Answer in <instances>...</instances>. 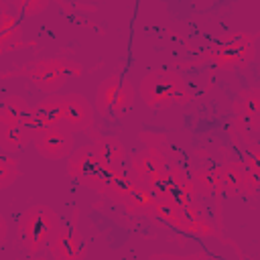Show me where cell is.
Masks as SVG:
<instances>
[{"label": "cell", "instance_id": "obj_21", "mask_svg": "<svg viewBox=\"0 0 260 260\" xmlns=\"http://www.w3.org/2000/svg\"><path fill=\"white\" fill-rule=\"evenodd\" d=\"M130 108H132V87H130L128 83H122V89H120V95H118V100H116V106H114L112 114L124 116Z\"/></svg>", "mask_w": 260, "mask_h": 260}, {"label": "cell", "instance_id": "obj_18", "mask_svg": "<svg viewBox=\"0 0 260 260\" xmlns=\"http://www.w3.org/2000/svg\"><path fill=\"white\" fill-rule=\"evenodd\" d=\"M246 183V175L238 169V167H223L219 171V187L228 193L238 191L242 185Z\"/></svg>", "mask_w": 260, "mask_h": 260}, {"label": "cell", "instance_id": "obj_8", "mask_svg": "<svg viewBox=\"0 0 260 260\" xmlns=\"http://www.w3.org/2000/svg\"><path fill=\"white\" fill-rule=\"evenodd\" d=\"M221 67L228 65H242L252 57V47L248 43V39L244 37H236L232 41H228L225 45H221L213 55H211Z\"/></svg>", "mask_w": 260, "mask_h": 260}, {"label": "cell", "instance_id": "obj_6", "mask_svg": "<svg viewBox=\"0 0 260 260\" xmlns=\"http://www.w3.org/2000/svg\"><path fill=\"white\" fill-rule=\"evenodd\" d=\"M132 169H134V175H136L138 185H144L146 187L156 175H160L165 171V156L156 148H146V150H142L134 158Z\"/></svg>", "mask_w": 260, "mask_h": 260}, {"label": "cell", "instance_id": "obj_12", "mask_svg": "<svg viewBox=\"0 0 260 260\" xmlns=\"http://www.w3.org/2000/svg\"><path fill=\"white\" fill-rule=\"evenodd\" d=\"M191 199H193V183L187 181L183 177V173L177 171V179H175V183H173V187L169 191L167 201H171L181 211V209H187L191 205Z\"/></svg>", "mask_w": 260, "mask_h": 260}, {"label": "cell", "instance_id": "obj_23", "mask_svg": "<svg viewBox=\"0 0 260 260\" xmlns=\"http://www.w3.org/2000/svg\"><path fill=\"white\" fill-rule=\"evenodd\" d=\"M254 169L260 173V154H256V158H254Z\"/></svg>", "mask_w": 260, "mask_h": 260}, {"label": "cell", "instance_id": "obj_13", "mask_svg": "<svg viewBox=\"0 0 260 260\" xmlns=\"http://www.w3.org/2000/svg\"><path fill=\"white\" fill-rule=\"evenodd\" d=\"M120 89H122V83L116 75L108 77L100 85V89H98V108H100L102 114H112V110L116 106V100L120 95Z\"/></svg>", "mask_w": 260, "mask_h": 260}, {"label": "cell", "instance_id": "obj_19", "mask_svg": "<svg viewBox=\"0 0 260 260\" xmlns=\"http://www.w3.org/2000/svg\"><path fill=\"white\" fill-rule=\"evenodd\" d=\"M126 199L132 207H138V209H154V205H156V197L144 185H136Z\"/></svg>", "mask_w": 260, "mask_h": 260}, {"label": "cell", "instance_id": "obj_22", "mask_svg": "<svg viewBox=\"0 0 260 260\" xmlns=\"http://www.w3.org/2000/svg\"><path fill=\"white\" fill-rule=\"evenodd\" d=\"M195 183L203 189V191H211V189H215L217 185H219V171H199L197 175H195ZM193 183V185H195Z\"/></svg>", "mask_w": 260, "mask_h": 260}, {"label": "cell", "instance_id": "obj_3", "mask_svg": "<svg viewBox=\"0 0 260 260\" xmlns=\"http://www.w3.org/2000/svg\"><path fill=\"white\" fill-rule=\"evenodd\" d=\"M73 71L77 73V67L73 63H67V61H57V59H51V61H39L35 65H30L28 69V75L32 77V81L43 87V89H57L63 79L67 77V73Z\"/></svg>", "mask_w": 260, "mask_h": 260}, {"label": "cell", "instance_id": "obj_14", "mask_svg": "<svg viewBox=\"0 0 260 260\" xmlns=\"http://www.w3.org/2000/svg\"><path fill=\"white\" fill-rule=\"evenodd\" d=\"M32 110H35V108H28L20 98L10 95V98H6L4 104H2L0 120H2V122H20V124H24L26 118L32 114Z\"/></svg>", "mask_w": 260, "mask_h": 260}, {"label": "cell", "instance_id": "obj_17", "mask_svg": "<svg viewBox=\"0 0 260 260\" xmlns=\"http://www.w3.org/2000/svg\"><path fill=\"white\" fill-rule=\"evenodd\" d=\"M175 179H177V171H162V173L156 175L146 187H148V191L156 197V201H162V199L169 197V191H171Z\"/></svg>", "mask_w": 260, "mask_h": 260}, {"label": "cell", "instance_id": "obj_7", "mask_svg": "<svg viewBox=\"0 0 260 260\" xmlns=\"http://www.w3.org/2000/svg\"><path fill=\"white\" fill-rule=\"evenodd\" d=\"M102 167H104V165L100 162V158H98V154H95V148H93V146H87V148H81L79 152H75V154L71 156L69 173H71L75 179H79L81 183L89 185Z\"/></svg>", "mask_w": 260, "mask_h": 260}, {"label": "cell", "instance_id": "obj_16", "mask_svg": "<svg viewBox=\"0 0 260 260\" xmlns=\"http://www.w3.org/2000/svg\"><path fill=\"white\" fill-rule=\"evenodd\" d=\"M138 183H134V179H130L126 173L122 171H114L112 179H110V187H108V195L118 197V199H126L130 195V191L136 187Z\"/></svg>", "mask_w": 260, "mask_h": 260}, {"label": "cell", "instance_id": "obj_11", "mask_svg": "<svg viewBox=\"0 0 260 260\" xmlns=\"http://www.w3.org/2000/svg\"><path fill=\"white\" fill-rule=\"evenodd\" d=\"M0 124H2V132H0L2 146L8 148V150L24 146L35 136V132L30 128H26L24 124H20V122H2L0 120Z\"/></svg>", "mask_w": 260, "mask_h": 260}, {"label": "cell", "instance_id": "obj_15", "mask_svg": "<svg viewBox=\"0 0 260 260\" xmlns=\"http://www.w3.org/2000/svg\"><path fill=\"white\" fill-rule=\"evenodd\" d=\"M238 114L240 118H244L246 124H258L260 122V91L244 93L238 104Z\"/></svg>", "mask_w": 260, "mask_h": 260}, {"label": "cell", "instance_id": "obj_5", "mask_svg": "<svg viewBox=\"0 0 260 260\" xmlns=\"http://www.w3.org/2000/svg\"><path fill=\"white\" fill-rule=\"evenodd\" d=\"M61 126L69 132L73 130H87L91 126V108L81 95H65L63 98V116Z\"/></svg>", "mask_w": 260, "mask_h": 260}, {"label": "cell", "instance_id": "obj_20", "mask_svg": "<svg viewBox=\"0 0 260 260\" xmlns=\"http://www.w3.org/2000/svg\"><path fill=\"white\" fill-rule=\"evenodd\" d=\"M154 211H156V215H158V217H162V219H167V221L181 223V211H179V209H177V207H175L171 201H167V199L156 201Z\"/></svg>", "mask_w": 260, "mask_h": 260}, {"label": "cell", "instance_id": "obj_1", "mask_svg": "<svg viewBox=\"0 0 260 260\" xmlns=\"http://www.w3.org/2000/svg\"><path fill=\"white\" fill-rule=\"evenodd\" d=\"M57 232H59V225H57L55 213L49 207H41V205L28 209L18 228L20 240L30 252H37L45 248L49 242H53Z\"/></svg>", "mask_w": 260, "mask_h": 260}, {"label": "cell", "instance_id": "obj_2", "mask_svg": "<svg viewBox=\"0 0 260 260\" xmlns=\"http://www.w3.org/2000/svg\"><path fill=\"white\" fill-rule=\"evenodd\" d=\"M142 98L148 106L171 104V102H187L189 93L183 79L171 71H154L144 77L140 85Z\"/></svg>", "mask_w": 260, "mask_h": 260}, {"label": "cell", "instance_id": "obj_10", "mask_svg": "<svg viewBox=\"0 0 260 260\" xmlns=\"http://www.w3.org/2000/svg\"><path fill=\"white\" fill-rule=\"evenodd\" d=\"M93 148H95V154H98L100 162L106 169L120 171V165H122V158H124V148L116 138H102L93 144Z\"/></svg>", "mask_w": 260, "mask_h": 260}, {"label": "cell", "instance_id": "obj_9", "mask_svg": "<svg viewBox=\"0 0 260 260\" xmlns=\"http://www.w3.org/2000/svg\"><path fill=\"white\" fill-rule=\"evenodd\" d=\"M53 254L57 260H81L83 246L81 242L67 230H59L53 240Z\"/></svg>", "mask_w": 260, "mask_h": 260}, {"label": "cell", "instance_id": "obj_4", "mask_svg": "<svg viewBox=\"0 0 260 260\" xmlns=\"http://www.w3.org/2000/svg\"><path fill=\"white\" fill-rule=\"evenodd\" d=\"M37 148L49 156V158H61L65 154H69L71 150V144H73V138H71V132L63 126H53V128H43L39 132H35L32 136Z\"/></svg>", "mask_w": 260, "mask_h": 260}]
</instances>
